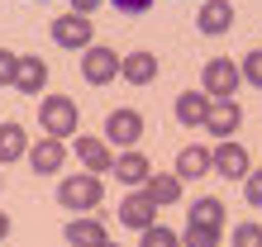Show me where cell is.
Instances as JSON below:
<instances>
[{"label": "cell", "instance_id": "484cf974", "mask_svg": "<svg viewBox=\"0 0 262 247\" xmlns=\"http://www.w3.org/2000/svg\"><path fill=\"white\" fill-rule=\"evenodd\" d=\"M14 67H19V53L0 48V86H14Z\"/></svg>", "mask_w": 262, "mask_h": 247}, {"label": "cell", "instance_id": "f1b7e54d", "mask_svg": "<svg viewBox=\"0 0 262 247\" xmlns=\"http://www.w3.org/2000/svg\"><path fill=\"white\" fill-rule=\"evenodd\" d=\"M105 0H72V14H91V10H100Z\"/></svg>", "mask_w": 262, "mask_h": 247}, {"label": "cell", "instance_id": "8992f818", "mask_svg": "<svg viewBox=\"0 0 262 247\" xmlns=\"http://www.w3.org/2000/svg\"><path fill=\"white\" fill-rule=\"evenodd\" d=\"M48 34H53V43H57V48H91V43H96V24H91L86 19V14H57V19H53V29H48Z\"/></svg>", "mask_w": 262, "mask_h": 247}, {"label": "cell", "instance_id": "52a82bcc", "mask_svg": "<svg viewBox=\"0 0 262 247\" xmlns=\"http://www.w3.org/2000/svg\"><path fill=\"white\" fill-rule=\"evenodd\" d=\"M119 62H124V57H119L115 48H105V43H91V48L81 53V76H86L91 86H110L115 76H119Z\"/></svg>", "mask_w": 262, "mask_h": 247}, {"label": "cell", "instance_id": "8fae6325", "mask_svg": "<svg viewBox=\"0 0 262 247\" xmlns=\"http://www.w3.org/2000/svg\"><path fill=\"white\" fill-rule=\"evenodd\" d=\"M29 166H34V176H53L67 166V143H57V138L43 133L34 147H29Z\"/></svg>", "mask_w": 262, "mask_h": 247}, {"label": "cell", "instance_id": "7c38bea8", "mask_svg": "<svg viewBox=\"0 0 262 247\" xmlns=\"http://www.w3.org/2000/svg\"><path fill=\"white\" fill-rule=\"evenodd\" d=\"M238 124H243V110H238L234 100H214L210 114H205V133H214L220 143H229V138L238 133Z\"/></svg>", "mask_w": 262, "mask_h": 247}, {"label": "cell", "instance_id": "277c9868", "mask_svg": "<svg viewBox=\"0 0 262 247\" xmlns=\"http://www.w3.org/2000/svg\"><path fill=\"white\" fill-rule=\"evenodd\" d=\"M210 162H214V176H224V181H248V171H253V157H248V147H243L238 138L214 143L210 147Z\"/></svg>", "mask_w": 262, "mask_h": 247}, {"label": "cell", "instance_id": "e0dca14e", "mask_svg": "<svg viewBox=\"0 0 262 247\" xmlns=\"http://www.w3.org/2000/svg\"><path fill=\"white\" fill-rule=\"evenodd\" d=\"M210 105H214V100L205 95V90H181L172 110H177V119L186 124V129H205V114H210Z\"/></svg>", "mask_w": 262, "mask_h": 247}, {"label": "cell", "instance_id": "6da1fadb", "mask_svg": "<svg viewBox=\"0 0 262 247\" xmlns=\"http://www.w3.org/2000/svg\"><path fill=\"white\" fill-rule=\"evenodd\" d=\"M38 124H43V133H48V138L67 143V138L81 129V110H76L72 95H43L38 100Z\"/></svg>", "mask_w": 262, "mask_h": 247}, {"label": "cell", "instance_id": "3957f363", "mask_svg": "<svg viewBox=\"0 0 262 247\" xmlns=\"http://www.w3.org/2000/svg\"><path fill=\"white\" fill-rule=\"evenodd\" d=\"M243 86V71L234 57H210L205 71H200V90H205L210 100H234V90Z\"/></svg>", "mask_w": 262, "mask_h": 247}, {"label": "cell", "instance_id": "ffe728a7", "mask_svg": "<svg viewBox=\"0 0 262 247\" xmlns=\"http://www.w3.org/2000/svg\"><path fill=\"white\" fill-rule=\"evenodd\" d=\"M186 224H195V228H220V233H224V200L200 195L195 205L186 209Z\"/></svg>", "mask_w": 262, "mask_h": 247}, {"label": "cell", "instance_id": "5b68a950", "mask_svg": "<svg viewBox=\"0 0 262 247\" xmlns=\"http://www.w3.org/2000/svg\"><path fill=\"white\" fill-rule=\"evenodd\" d=\"M143 138V114L138 110H110L105 114V143H115L119 152H134Z\"/></svg>", "mask_w": 262, "mask_h": 247}, {"label": "cell", "instance_id": "1f68e13d", "mask_svg": "<svg viewBox=\"0 0 262 247\" xmlns=\"http://www.w3.org/2000/svg\"><path fill=\"white\" fill-rule=\"evenodd\" d=\"M105 247H119V242H105Z\"/></svg>", "mask_w": 262, "mask_h": 247}, {"label": "cell", "instance_id": "d4e9b609", "mask_svg": "<svg viewBox=\"0 0 262 247\" xmlns=\"http://www.w3.org/2000/svg\"><path fill=\"white\" fill-rule=\"evenodd\" d=\"M238 71H243V81H248V86H257V90H262V48L243 57V62H238Z\"/></svg>", "mask_w": 262, "mask_h": 247}, {"label": "cell", "instance_id": "ac0fdd59", "mask_svg": "<svg viewBox=\"0 0 262 247\" xmlns=\"http://www.w3.org/2000/svg\"><path fill=\"white\" fill-rule=\"evenodd\" d=\"M19 157H29V133H24V124L0 119V166H10V162H19Z\"/></svg>", "mask_w": 262, "mask_h": 247}, {"label": "cell", "instance_id": "2e32d148", "mask_svg": "<svg viewBox=\"0 0 262 247\" xmlns=\"http://www.w3.org/2000/svg\"><path fill=\"white\" fill-rule=\"evenodd\" d=\"M195 29L200 34H229V29H234V5H229V0H205V5H200V14H195Z\"/></svg>", "mask_w": 262, "mask_h": 247}, {"label": "cell", "instance_id": "cb8c5ba5", "mask_svg": "<svg viewBox=\"0 0 262 247\" xmlns=\"http://www.w3.org/2000/svg\"><path fill=\"white\" fill-rule=\"evenodd\" d=\"M181 242H186V247H220V228H195V224H186Z\"/></svg>", "mask_w": 262, "mask_h": 247}, {"label": "cell", "instance_id": "30bf717a", "mask_svg": "<svg viewBox=\"0 0 262 247\" xmlns=\"http://www.w3.org/2000/svg\"><path fill=\"white\" fill-rule=\"evenodd\" d=\"M110 176L119 181V185H129V190H143V185H148V176H152V162L143 157V152H119V157H115V166H110Z\"/></svg>", "mask_w": 262, "mask_h": 247}, {"label": "cell", "instance_id": "ba28073f", "mask_svg": "<svg viewBox=\"0 0 262 247\" xmlns=\"http://www.w3.org/2000/svg\"><path fill=\"white\" fill-rule=\"evenodd\" d=\"M119 224L134 228V233H148V228L158 224V205L148 200V190H129L119 200Z\"/></svg>", "mask_w": 262, "mask_h": 247}, {"label": "cell", "instance_id": "7a4b0ae2", "mask_svg": "<svg viewBox=\"0 0 262 247\" xmlns=\"http://www.w3.org/2000/svg\"><path fill=\"white\" fill-rule=\"evenodd\" d=\"M100 195H105V185H100V176H91V171H72V176L57 181V205H62V209H76V219L96 209Z\"/></svg>", "mask_w": 262, "mask_h": 247}, {"label": "cell", "instance_id": "4dcf8cb0", "mask_svg": "<svg viewBox=\"0 0 262 247\" xmlns=\"http://www.w3.org/2000/svg\"><path fill=\"white\" fill-rule=\"evenodd\" d=\"M0 185H5V171H0Z\"/></svg>", "mask_w": 262, "mask_h": 247}, {"label": "cell", "instance_id": "83f0119b", "mask_svg": "<svg viewBox=\"0 0 262 247\" xmlns=\"http://www.w3.org/2000/svg\"><path fill=\"white\" fill-rule=\"evenodd\" d=\"M110 10H119V14H143V10H152V0H110Z\"/></svg>", "mask_w": 262, "mask_h": 247}, {"label": "cell", "instance_id": "44dd1931", "mask_svg": "<svg viewBox=\"0 0 262 247\" xmlns=\"http://www.w3.org/2000/svg\"><path fill=\"white\" fill-rule=\"evenodd\" d=\"M143 190H148V200H152L158 209H162V205H177V200H181V176H177V171H152Z\"/></svg>", "mask_w": 262, "mask_h": 247}, {"label": "cell", "instance_id": "5bb4252c", "mask_svg": "<svg viewBox=\"0 0 262 247\" xmlns=\"http://www.w3.org/2000/svg\"><path fill=\"white\" fill-rule=\"evenodd\" d=\"M62 238H67V247H105V242H110V238H105V224L96 219V214H81V219H67Z\"/></svg>", "mask_w": 262, "mask_h": 247}, {"label": "cell", "instance_id": "7402d4cb", "mask_svg": "<svg viewBox=\"0 0 262 247\" xmlns=\"http://www.w3.org/2000/svg\"><path fill=\"white\" fill-rule=\"evenodd\" d=\"M138 247H181V233L167 224H152L148 233H138Z\"/></svg>", "mask_w": 262, "mask_h": 247}, {"label": "cell", "instance_id": "9a60e30c", "mask_svg": "<svg viewBox=\"0 0 262 247\" xmlns=\"http://www.w3.org/2000/svg\"><path fill=\"white\" fill-rule=\"evenodd\" d=\"M214 171V162H210V147L205 143H186L177 152V176L181 181H200V176H210Z\"/></svg>", "mask_w": 262, "mask_h": 247}, {"label": "cell", "instance_id": "4fadbf2b", "mask_svg": "<svg viewBox=\"0 0 262 247\" xmlns=\"http://www.w3.org/2000/svg\"><path fill=\"white\" fill-rule=\"evenodd\" d=\"M43 86H48V62L38 53H24L19 67H14V90H19V95H38Z\"/></svg>", "mask_w": 262, "mask_h": 247}, {"label": "cell", "instance_id": "603a6c76", "mask_svg": "<svg viewBox=\"0 0 262 247\" xmlns=\"http://www.w3.org/2000/svg\"><path fill=\"white\" fill-rule=\"evenodd\" d=\"M229 247H262V224H253V219L234 224V238H229Z\"/></svg>", "mask_w": 262, "mask_h": 247}, {"label": "cell", "instance_id": "9c48e42d", "mask_svg": "<svg viewBox=\"0 0 262 247\" xmlns=\"http://www.w3.org/2000/svg\"><path fill=\"white\" fill-rule=\"evenodd\" d=\"M72 152H76V162H81L91 176H100V171H110V166H115V157H110V143H105V138H96V133L72 138Z\"/></svg>", "mask_w": 262, "mask_h": 247}, {"label": "cell", "instance_id": "4316f807", "mask_svg": "<svg viewBox=\"0 0 262 247\" xmlns=\"http://www.w3.org/2000/svg\"><path fill=\"white\" fill-rule=\"evenodd\" d=\"M243 195H248V205H262V171H248V181H243Z\"/></svg>", "mask_w": 262, "mask_h": 247}, {"label": "cell", "instance_id": "d6986e66", "mask_svg": "<svg viewBox=\"0 0 262 247\" xmlns=\"http://www.w3.org/2000/svg\"><path fill=\"white\" fill-rule=\"evenodd\" d=\"M119 76H124L129 86H148L152 76H158V57H152L148 48H138V53H124V62H119Z\"/></svg>", "mask_w": 262, "mask_h": 247}, {"label": "cell", "instance_id": "f546056e", "mask_svg": "<svg viewBox=\"0 0 262 247\" xmlns=\"http://www.w3.org/2000/svg\"><path fill=\"white\" fill-rule=\"evenodd\" d=\"M5 233H10V214L0 209V242H5Z\"/></svg>", "mask_w": 262, "mask_h": 247}]
</instances>
